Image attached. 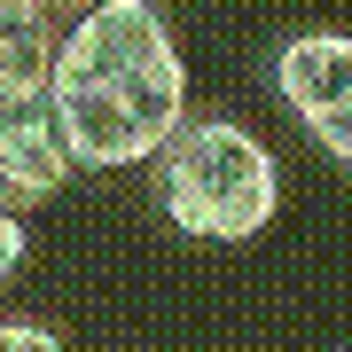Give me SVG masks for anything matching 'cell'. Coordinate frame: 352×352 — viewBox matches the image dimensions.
Returning a JSON list of instances; mask_svg holds the SVG:
<instances>
[{"label": "cell", "instance_id": "obj_2", "mask_svg": "<svg viewBox=\"0 0 352 352\" xmlns=\"http://www.w3.org/2000/svg\"><path fill=\"white\" fill-rule=\"evenodd\" d=\"M157 164V204L164 219L180 227L188 243H212V251H235V243H258L282 212V164L258 133H243L235 118L188 110Z\"/></svg>", "mask_w": 352, "mask_h": 352}, {"label": "cell", "instance_id": "obj_1", "mask_svg": "<svg viewBox=\"0 0 352 352\" xmlns=\"http://www.w3.org/2000/svg\"><path fill=\"white\" fill-rule=\"evenodd\" d=\"M47 118L71 164L133 173L188 118V63L157 0H94L55 32Z\"/></svg>", "mask_w": 352, "mask_h": 352}, {"label": "cell", "instance_id": "obj_5", "mask_svg": "<svg viewBox=\"0 0 352 352\" xmlns=\"http://www.w3.org/2000/svg\"><path fill=\"white\" fill-rule=\"evenodd\" d=\"M24 251H32V235H24V212H0V289H8L16 274H24Z\"/></svg>", "mask_w": 352, "mask_h": 352}, {"label": "cell", "instance_id": "obj_6", "mask_svg": "<svg viewBox=\"0 0 352 352\" xmlns=\"http://www.w3.org/2000/svg\"><path fill=\"white\" fill-rule=\"evenodd\" d=\"M0 352H63V337L39 321H0Z\"/></svg>", "mask_w": 352, "mask_h": 352}, {"label": "cell", "instance_id": "obj_3", "mask_svg": "<svg viewBox=\"0 0 352 352\" xmlns=\"http://www.w3.org/2000/svg\"><path fill=\"white\" fill-rule=\"evenodd\" d=\"M266 71H274V94L289 102V118H298L337 164H352V39L298 32V39L274 47Z\"/></svg>", "mask_w": 352, "mask_h": 352}, {"label": "cell", "instance_id": "obj_4", "mask_svg": "<svg viewBox=\"0 0 352 352\" xmlns=\"http://www.w3.org/2000/svg\"><path fill=\"white\" fill-rule=\"evenodd\" d=\"M71 173H78V164L63 149V133H55L47 102L0 118V212H32V204H47Z\"/></svg>", "mask_w": 352, "mask_h": 352}, {"label": "cell", "instance_id": "obj_7", "mask_svg": "<svg viewBox=\"0 0 352 352\" xmlns=\"http://www.w3.org/2000/svg\"><path fill=\"white\" fill-rule=\"evenodd\" d=\"M24 8H39L47 24H71V16H78V8H94V0H24Z\"/></svg>", "mask_w": 352, "mask_h": 352}]
</instances>
